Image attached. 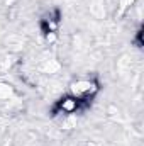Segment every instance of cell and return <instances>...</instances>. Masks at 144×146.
<instances>
[{
    "label": "cell",
    "mask_w": 144,
    "mask_h": 146,
    "mask_svg": "<svg viewBox=\"0 0 144 146\" xmlns=\"http://www.w3.org/2000/svg\"><path fill=\"white\" fill-rule=\"evenodd\" d=\"M97 92H98V83H95L90 78H81V80H76L71 83V95L75 99H78L80 102L88 100Z\"/></svg>",
    "instance_id": "cell-1"
}]
</instances>
